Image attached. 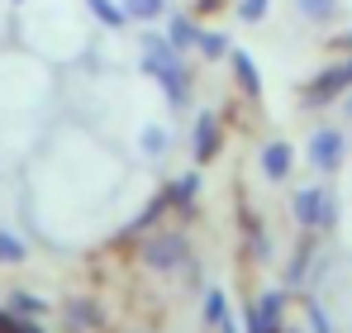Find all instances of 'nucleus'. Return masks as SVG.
Instances as JSON below:
<instances>
[{"instance_id":"nucleus-12","label":"nucleus","mask_w":352,"mask_h":333,"mask_svg":"<svg viewBox=\"0 0 352 333\" xmlns=\"http://www.w3.org/2000/svg\"><path fill=\"white\" fill-rule=\"evenodd\" d=\"M262 10H267V0H243V5H238L243 19H262Z\"/></svg>"},{"instance_id":"nucleus-10","label":"nucleus","mask_w":352,"mask_h":333,"mask_svg":"<svg viewBox=\"0 0 352 333\" xmlns=\"http://www.w3.org/2000/svg\"><path fill=\"white\" fill-rule=\"evenodd\" d=\"M172 43H200V29L190 19H172Z\"/></svg>"},{"instance_id":"nucleus-11","label":"nucleus","mask_w":352,"mask_h":333,"mask_svg":"<svg viewBox=\"0 0 352 333\" xmlns=\"http://www.w3.org/2000/svg\"><path fill=\"white\" fill-rule=\"evenodd\" d=\"M272 310H276L272 300H267V305L257 310V319H252V333H272Z\"/></svg>"},{"instance_id":"nucleus-2","label":"nucleus","mask_w":352,"mask_h":333,"mask_svg":"<svg viewBox=\"0 0 352 333\" xmlns=\"http://www.w3.org/2000/svg\"><path fill=\"white\" fill-rule=\"evenodd\" d=\"M338 153H343V138H338L333 129L314 133V143H309V158H314L319 166H338Z\"/></svg>"},{"instance_id":"nucleus-8","label":"nucleus","mask_w":352,"mask_h":333,"mask_svg":"<svg viewBox=\"0 0 352 333\" xmlns=\"http://www.w3.org/2000/svg\"><path fill=\"white\" fill-rule=\"evenodd\" d=\"M295 5H300L305 19H329V14L338 10V0H295Z\"/></svg>"},{"instance_id":"nucleus-13","label":"nucleus","mask_w":352,"mask_h":333,"mask_svg":"<svg viewBox=\"0 0 352 333\" xmlns=\"http://www.w3.org/2000/svg\"><path fill=\"white\" fill-rule=\"evenodd\" d=\"M0 257H19V243H5V233H0Z\"/></svg>"},{"instance_id":"nucleus-1","label":"nucleus","mask_w":352,"mask_h":333,"mask_svg":"<svg viewBox=\"0 0 352 333\" xmlns=\"http://www.w3.org/2000/svg\"><path fill=\"white\" fill-rule=\"evenodd\" d=\"M348 81H352V62H343V67L324 72V76H319V81L309 86V100H314V105H324V100H333V96H338V91H343Z\"/></svg>"},{"instance_id":"nucleus-4","label":"nucleus","mask_w":352,"mask_h":333,"mask_svg":"<svg viewBox=\"0 0 352 333\" xmlns=\"http://www.w3.org/2000/svg\"><path fill=\"white\" fill-rule=\"evenodd\" d=\"M214 148H219V129H214V119H200V129H195V158L205 162Z\"/></svg>"},{"instance_id":"nucleus-9","label":"nucleus","mask_w":352,"mask_h":333,"mask_svg":"<svg viewBox=\"0 0 352 333\" xmlns=\"http://www.w3.org/2000/svg\"><path fill=\"white\" fill-rule=\"evenodd\" d=\"M91 10H96V14H100V19H105V24H110V29H119V24H124V19H129V10H115V5H110V0H91Z\"/></svg>"},{"instance_id":"nucleus-6","label":"nucleus","mask_w":352,"mask_h":333,"mask_svg":"<svg viewBox=\"0 0 352 333\" xmlns=\"http://www.w3.org/2000/svg\"><path fill=\"white\" fill-rule=\"evenodd\" d=\"M295 210H300V219H305V224L324 219V195H314V191H305V195H300V205H295Z\"/></svg>"},{"instance_id":"nucleus-5","label":"nucleus","mask_w":352,"mask_h":333,"mask_svg":"<svg viewBox=\"0 0 352 333\" xmlns=\"http://www.w3.org/2000/svg\"><path fill=\"white\" fill-rule=\"evenodd\" d=\"M234 72L243 76L248 96H257V91H262V81H257V67H252V57H248V53H234Z\"/></svg>"},{"instance_id":"nucleus-7","label":"nucleus","mask_w":352,"mask_h":333,"mask_svg":"<svg viewBox=\"0 0 352 333\" xmlns=\"http://www.w3.org/2000/svg\"><path fill=\"white\" fill-rule=\"evenodd\" d=\"M129 19H157L162 14V0H124Z\"/></svg>"},{"instance_id":"nucleus-3","label":"nucleus","mask_w":352,"mask_h":333,"mask_svg":"<svg viewBox=\"0 0 352 333\" xmlns=\"http://www.w3.org/2000/svg\"><path fill=\"white\" fill-rule=\"evenodd\" d=\"M262 166H267V176H286V171H291V148H286V143H272V148L262 153Z\"/></svg>"}]
</instances>
